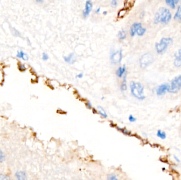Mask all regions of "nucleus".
I'll return each instance as SVG.
<instances>
[{"label":"nucleus","instance_id":"f257e3e1","mask_svg":"<svg viewBox=\"0 0 181 180\" xmlns=\"http://www.w3.org/2000/svg\"><path fill=\"white\" fill-rule=\"evenodd\" d=\"M172 19L170 11L165 7H161L156 13L154 17V23L158 24H167Z\"/></svg>","mask_w":181,"mask_h":180},{"label":"nucleus","instance_id":"f03ea898","mask_svg":"<svg viewBox=\"0 0 181 180\" xmlns=\"http://www.w3.org/2000/svg\"><path fill=\"white\" fill-rule=\"evenodd\" d=\"M130 91L131 95L139 100H144L145 96L144 95V87L140 82H131L130 84Z\"/></svg>","mask_w":181,"mask_h":180},{"label":"nucleus","instance_id":"7ed1b4c3","mask_svg":"<svg viewBox=\"0 0 181 180\" xmlns=\"http://www.w3.org/2000/svg\"><path fill=\"white\" fill-rule=\"evenodd\" d=\"M173 43V39L171 38H163L160 42L155 44L156 50L158 54H162L166 51L168 46Z\"/></svg>","mask_w":181,"mask_h":180},{"label":"nucleus","instance_id":"20e7f679","mask_svg":"<svg viewBox=\"0 0 181 180\" xmlns=\"http://www.w3.org/2000/svg\"><path fill=\"white\" fill-rule=\"evenodd\" d=\"M154 60V57L150 53H147L141 57L139 63L140 67L145 68L152 64Z\"/></svg>","mask_w":181,"mask_h":180},{"label":"nucleus","instance_id":"39448f33","mask_svg":"<svg viewBox=\"0 0 181 180\" xmlns=\"http://www.w3.org/2000/svg\"><path fill=\"white\" fill-rule=\"evenodd\" d=\"M181 89V75L176 77L172 80L169 92L176 93Z\"/></svg>","mask_w":181,"mask_h":180},{"label":"nucleus","instance_id":"423d86ee","mask_svg":"<svg viewBox=\"0 0 181 180\" xmlns=\"http://www.w3.org/2000/svg\"><path fill=\"white\" fill-rule=\"evenodd\" d=\"M123 51L122 50L114 52L110 56V60L112 64L114 65L119 64L121 62L123 59Z\"/></svg>","mask_w":181,"mask_h":180},{"label":"nucleus","instance_id":"0eeeda50","mask_svg":"<svg viewBox=\"0 0 181 180\" xmlns=\"http://www.w3.org/2000/svg\"><path fill=\"white\" fill-rule=\"evenodd\" d=\"M93 8V3L91 1H87L85 2V8L83 11V16L84 18H86L90 15Z\"/></svg>","mask_w":181,"mask_h":180},{"label":"nucleus","instance_id":"6e6552de","mask_svg":"<svg viewBox=\"0 0 181 180\" xmlns=\"http://www.w3.org/2000/svg\"><path fill=\"white\" fill-rule=\"evenodd\" d=\"M170 86L168 84H163L159 86L156 90V94L158 96H161L165 94L167 92H169Z\"/></svg>","mask_w":181,"mask_h":180},{"label":"nucleus","instance_id":"1a4fd4ad","mask_svg":"<svg viewBox=\"0 0 181 180\" xmlns=\"http://www.w3.org/2000/svg\"><path fill=\"white\" fill-rule=\"evenodd\" d=\"M174 64L176 67H181V49H179L178 52L175 54Z\"/></svg>","mask_w":181,"mask_h":180},{"label":"nucleus","instance_id":"9d476101","mask_svg":"<svg viewBox=\"0 0 181 180\" xmlns=\"http://www.w3.org/2000/svg\"><path fill=\"white\" fill-rule=\"evenodd\" d=\"M64 61L68 64H73L76 62V59L75 58V54L74 53H71L67 56L64 57Z\"/></svg>","mask_w":181,"mask_h":180},{"label":"nucleus","instance_id":"9b49d317","mask_svg":"<svg viewBox=\"0 0 181 180\" xmlns=\"http://www.w3.org/2000/svg\"><path fill=\"white\" fill-rule=\"evenodd\" d=\"M141 27H142V25H141V24L140 23H137V22L134 23L130 27V36H135V35L136 32H137V30L138 29V28Z\"/></svg>","mask_w":181,"mask_h":180},{"label":"nucleus","instance_id":"f8f14e48","mask_svg":"<svg viewBox=\"0 0 181 180\" xmlns=\"http://www.w3.org/2000/svg\"><path fill=\"white\" fill-rule=\"evenodd\" d=\"M16 57L18 58L22 59V60H24V61H27L29 59V56H28L27 53L24 52L22 50H18L17 51Z\"/></svg>","mask_w":181,"mask_h":180},{"label":"nucleus","instance_id":"ddd939ff","mask_svg":"<svg viewBox=\"0 0 181 180\" xmlns=\"http://www.w3.org/2000/svg\"><path fill=\"white\" fill-rule=\"evenodd\" d=\"M126 71V65H123V67H119L117 70L116 71V75L119 78H121L123 76V75L125 74Z\"/></svg>","mask_w":181,"mask_h":180},{"label":"nucleus","instance_id":"4468645a","mask_svg":"<svg viewBox=\"0 0 181 180\" xmlns=\"http://www.w3.org/2000/svg\"><path fill=\"white\" fill-rule=\"evenodd\" d=\"M15 176L17 180H27V179L26 173L24 171H18L15 174Z\"/></svg>","mask_w":181,"mask_h":180},{"label":"nucleus","instance_id":"2eb2a0df","mask_svg":"<svg viewBox=\"0 0 181 180\" xmlns=\"http://www.w3.org/2000/svg\"><path fill=\"white\" fill-rule=\"evenodd\" d=\"M174 20L178 21H181V4L178 7L177 11L174 15Z\"/></svg>","mask_w":181,"mask_h":180},{"label":"nucleus","instance_id":"dca6fc26","mask_svg":"<svg viewBox=\"0 0 181 180\" xmlns=\"http://www.w3.org/2000/svg\"><path fill=\"white\" fill-rule=\"evenodd\" d=\"M127 89V75L125 74L124 76V78L123 82L121 83L120 86V90L121 91H126Z\"/></svg>","mask_w":181,"mask_h":180},{"label":"nucleus","instance_id":"f3484780","mask_svg":"<svg viewBox=\"0 0 181 180\" xmlns=\"http://www.w3.org/2000/svg\"><path fill=\"white\" fill-rule=\"evenodd\" d=\"M97 110L99 114H100L101 116H102L103 118H106L108 117V115L106 114V111H105L104 108L102 107L101 106H98L97 107Z\"/></svg>","mask_w":181,"mask_h":180},{"label":"nucleus","instance_id":"a211bd4d","mask_svg":"<svg viewBox=\"0 0 181 180\" xmlns=\"http://www.w3.org/2000/svg\"><path fill=\"white\" fill-rule=\"evenodd\" d=\"M118 37L119 39L121 40H123L125 39L127 36V31L124 29H122L119 31L118 33Z\"/></svg>","mask_w":181,"mask_h":180},{"label":"nucleus","instance_id":"6ab92c4d","mask_svg":"<svg viewBox=\"0 0 181 180\" xmlns=\"http://www.w3.org/2000/svg\"><path fill=\"white\" fill-rule=\"evenodd\" d=\"M166 3L170 6L172 9H175L176 4L179 3V1H174V0H167L165 1Z\"/></svg>","mask_w":181,"mask_h":180},{"label":"nucleus","instance_id":"aec40b11","mask_svg":"<svg viewBox=\"0 0 181 180\" xmlns=\"http://www.w3.org/2000/svg\"><path fill=\"white\" fill-rule=\"evenodd\" d=\"M117 130H118V131H120L121 133H123V134L126 135L130 136V135H131V134L130 131H128V129H127L126 128L117 127Z\"/></svg>","mask_w":181,"mask_h":180},{"label":"nucleus","instance_id":"412c9836","mask_svg":"<svg viewBox=\"0 0 181 180\" xmlns=\"http://www.w3.org/2000/svg\"><path fill=\"white\" fill-rule=\"evenodd\" d=\"M146 29L145 28L143 27H141L138 28V29L137 30L136 33L139 36H143V35H144L146 32Z\"/></svg>","mask_w":181,"mask_h":180},{"label":"nucleus","instance_id":"4be33fe9","mask_svg":"<svg viewBox=\"0 0 181 180\" xmlns=\"http://www.w3.org/2000/svg\"><path fill=\"white\" fill-rule=\"evenodd\" d=\"M157 135L159 138H161L162 140H165L166 137V133H165L164 132L161 131V130H158L157 133Z\"/></svg>","mask_w":181,"mask_h":180},{"label":"nucleus","instance_id":"5701e85b","mask_svg":"<svg viewBox=\"0 0 181 180\" xmlns=\"http://www.w3.org/2000/svg\"><path fill=\"white\" fill-rule=\"evenodd\" d=\"M127 12V10L126 9H123L119 11V12L118 13V18H123L126 14Z\"/></svg>","mask_w":181,"mask_h":180},{"label":"nucleus","instance_id":"b1692460","mask_svg":"<svg viewBox=\"0 0 181 180\" xmlns=\"http://www.w3.org/2000/svg\"><path fill=\"white\" fill-rule=\"evenodd\" d=\"M18 69L21 72H24V71H26V65H24V64H22V63H19L18 64Z\"/></svg>","mask_w":181,"mask_h":180},{"label":"nucleus","instance_id":"393cba45","mask_svg":"<svg viewBox=\"0 0 181 180\" xmlns=\"http://www.w3.org/2000/svg\"><path fill=\"white\" fill-rule=\"evenodd\" d=\"M12 33H13V35H15V36H21V33H20V32L19 31H18L17 30L15 29V28H12Z\"/></svg>","mask_w":181,"mask_h":180},{"label":"nucleus","instance_id":"a878e982","mask_svg":"<svg viewBox=\"0 0 181 180\" xmlns=\"http://www.w3.org/2000/svg\"><path fill=\"white\" fill-rule=\"evenodd\" d=\"M107 180H118L117 178L115 176V175L112 174L109 175H108V178H107Z\"/></svg>","mask_w":181,"mask_h":180},{"label":"nucleus","instance_id":"bb28decb","mask_svg":"<svg viewBox=\"0 0 181 180\" xmlns=\"http://www.w3.org/2000/svg\"><path fill=\"white\" fill-rule=\"evenodd\" d=\"M42 59L44 60H47L48 59H49V56H48V55L47 53L46 52H43L42 53Z\"/></svg>","mask_w":181,"mask_h":180},{"label":"nucleus","instance_id":"cd10ccee","mask_svg":"<svg viewBox=\"0 0 181 180\" xmlns=\"http://www.w3.org/2000/svg\"><path fill=\"white\" fill-rule=\"evenodd\" d=\"M0 180H10L9 177L6 175H0Z\"/></svg>","mask_w":181,"mask_h":180},{"label":"nucleus","instance_id":"c85d7f7f","mask_svg":"<svg viewBox=\"0 0 181 180\" xmlns=\"http://www.w3.org/2000/svg\"><path fill=\"white\" fill-rule=\"evenodd\" d=\"M4 158V155L3 152L0 149V163L3 161Z\"/></svg>","mask_w":181,"mask_h":180},{"label":"nucleus","instance_id":"c756f323","mask_svg":"<svg viewBox=\"0 0 181 180\" xmlns=\"http://www.w3.org/2000/svg\"><path fill=\"white\" fill-rule=\"evenodd\" d=\"M117 1H116V0H112V1H111V6L112 7H116V6H117Z\"/></svg>","mask_w":181,"mask_h":180},{"label":"nucleus","instance_id":"7c9ffc66","mask_svg":"<svg viewBox=\"0 0 181 180\" xmlns=\"http://www.w3.org/2000/svg\"><path fill=\"white\" fill-rule=\"evenodd\" d=\"M129 120L130 121V122H135L136 121V118L134 116H132V115H130V116H129Z\"/></svg>","mask_w":181,"mask_h":180},{"label":"nucleus","instance_id":"2f4dec72","mask_svg":"<svg viewBox=\"0 0 181 180\" xmlns=\"http://www.w3.org/2000/svg\"><path fill=\"white\" fill-rule=\"evenodd\" d=\"M86 107L88 108V109H91L92 107V105L90 102H88L86 103Z\"/></svg>","mask_w":181,"mask_h":180},{"label":"nucleus","instance_id":"473e14b6","mask_svg":"<svg viewBox=\"0 0 181 180\" xmlns=\"http://www.w3.org/2000/svg\"><path fill=\"white\" fill-rule=\"evenodd\" d=\"M83 77V73H80L79 74H78V75L76 76V77L79 78H82Z\"/></svg>","mask_w":181,"mask_h":180},{"label":"nucleus","instance_id":"72a5a7b5","mask_svg":"<svg viewBox=\"0 0 181 180\" xmlns=\"http://www.w3.org/2000/svg\"><path fill=\"white\" fill-rule=\"evenodd\" d=\"M174 159H175V160L176 162H180V160H179V158H178V157H176V156H175V155H174Z\"/></svg>","mask_w":181,"mask_h":180},{"label":"nucleus","instance_id":"f704fd0d","mask_svg":"<svg viewBox=\"0 0 181 180\" xmlns=\"http://www.w3.org/2000/svg\"><path fill=\"white\" fill-rule=\"evenodd\" d=\"M100 7H97V9L95 10V12H96V13H99L100 12Z\"/></svg>","mask_w":181,"mask_h":180},{"label":"nucleus","instance_id":"c9c22d12","mask_svg":"<svg viewBox=\"0 0 181 180\" xmlns=\"http://www.w3.org/2000/svg\"><path fill=\"white\" fill-rule=\"evenodd\" d=\"M36 2L37 3H42L43 1H42V0H37Z\"/></svg>","mask_w":181,"mask_h":180},{"label":"nucleus","instance_id":"e433bc0d","mask_svg":"<svg viewBox=\"0 0 181 180\" xmlns=\"http://www.w3.org/2000/svg\"><path fill=\"white\" fill-rule=\"evenodd\" d=\"M107 13H108V12L106 11H104V12H103V14L104 15H107Z\"/></svg>","mask_w":181,"mask_h":180},{"label":"nucleus","instance_id":"4c0bfd02","mask_svg":"<svg viewBox=\"0 0 181 180\" xmlns=\"http://www.w3.org/2000/svg\"><path fill=\"white\" fill-rule=\"evenodd\" d=\"M0 69H1V66H0Z\"/></svg>","mask_w":181,"mask_h":180}]
</instances>
